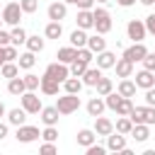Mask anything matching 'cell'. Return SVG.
Segmentation results:
<instances>
[{"label":"cell","instance_id":"47","mask_svg":"<svg viewBox=\"0 0 155 155\" xmlns=\"http://www.w3.org/2000/svg\"><path fill=\"white\" fill-rule=\"evenodd\" d=\"M104 153H107V148H104V145H97V143L87 145V155H104Z\"/></svg>","mask_w":155,"mask_h":155},{"label":"cell","instance_id":"1","mask_svg":"<svg viewBox=\"0 0 155 155\" xmlns=\"http://www.w3.org/2000/svg\"><path fill=\"white\" fill-rule=\"evenodd\" d=\"M128 119H131L133 124H148V126H153V124H155V107H150V104H145V107H133L131 114H128Z\"/></svg>","mask_w":155,"mask_h":155},{"label":"cell","instance_id":"57","mask_svg":"<svg viewBox=\"0 0 155 155\" xmlns=\"http://www.w3.org/2000/svg\"><path fill=\"white\" fill-rule=\"evenodd\" d=\"M63 2H65V5H68V2H70V5H75V0H63Z\"/></svg>","mask_w":155,"mask_h":155},{"label":"cell","instance_id":"29","mask_svg":"<svg viewBox=\"0 0 155 155\" xmlns=\"http://www.w3.org/2000/svg\"><path fill=\"white\" fill-rule=\"evenodd\" d=\"M0 73H2V78H17L19 75V65L17 63H12V61H5L2 65H0Z\"/></svg>","mask_w":155,"mask_h":155},{"label":"cell","instance_id":"10","mask_svg":"<svg viewBox=\"0 0 155 155\" xmlns=\"http://www.w3.org/2000/svg\"><path fill=\"white\" fill-rule=\"evenodd\" d=\"M124 148H126V138H124V133H119V131L114 133V131H111V133L107 136V150H111V153H121Z\"/></svg>","mask_w":155,"mask_h":155},{"label":"cell","instance_id":"23","mask_svg":"<svg viewBox=\"0 0 155 155\" xmlns=\"http://www.w3.org/2000/svg\"><path fill=\"white\" fill-rule=\"evenodd\" d=\"M63 90H65V92H70V94H80V90H82V80H80V78H75V75H73V78L68 75V78L63 80Z\"/></svg>","mask_w":155,"mask_h":155},{"label":"cell","instance_id":"2","mask_svg":"<svg viewBox=\"0 0 155 155\" xmlns=\"http://www.w3.org/2000/svg\"><path fill=\"white\" fill-rule=\"evenodd\" d=\"M92 19H94V29H97V34H107V31H111V15L104 10V7H97V10H92Z\"/></svg>","mask_w":155,"mask_h":155},{"label":"cell","instance_id":"37","mask_svg":"<svg viewBox=\"0 0 155 155\" xmlns=\"http://www.w3.org/2000/svg\"><path fill=\"white\" fill-rule=\"evenodd\" d=\"M131 109H133V102H131V97H121V102L116 104V109H114V111H116L119 116H128V114H131Z\"/></svg>","mask_w":155,"mask_h":155},{"label":"cell","instance_id":"33","mask_svg":"<svg viewBox=\"0 0 155 155\" xmlns=\"http://www.w3.org/2000/svg\"><path fill=\"white\" fill-rule=\"evenodd\" d=\"M119 94H121V97H133V94H136V82H131L128 78H124V80L119 82Z\"/></svg>","mask_w":155,"mask_h":155},{"label":"cell","instance_id":"49","mask_svg":"<svg viewBox=\"0 0 155 155\" xmlns=\"http://www.w3.org/2000/svg\"><path fill=\"white\" fill-rule=\"evenodd\" d=\"M145 104H150V107H155V85L145 90Z\"/></svg>","mask_w":155,"mask_h":155},{"label":"cell","instance_id":"32","mask_svg":"<svg viewBox=\"0 0 155 155\" xmlns=\"http://www.w3.org/2000/svg\"><path fill=\"white\" fill-rule=\"evenodd\" d=\"M90 68V63L87 61H82V58H75L73 63H70V75H75V78H82V73Z\"/></svg>","mask_w":155,"mask_h":155},{"label":"cell","instance_id":"52","mask_svg":"<svg viewBox=\"0 0 155 155\" xmlns=\"http://www.w3.org/2000/svg\"><path fill=\"white\" fill-rule=\"evenodd\" d=\"M7 136V124H0V140Z\"/></svg>","mask_w":155,"mask_h":155},{"label":"cell","instance_id":"7","mask_svg":"<svg viewBox=\"0 0 155 155\" xmlns=\"http://www.w3.org/2000/svg\"><path fill=\"white\" fill-rule=\"evenodd\" d=\"M126 34H128V39H133V41H143L145 39V24L140 22V19H131L128 24H126Z\"/></svg>","mask_w":155,"mask_h":155},{"label":"cell","instance_id":"21","mask_svg":"<svg viewBox=\"0 0 155 155\" xmlns=\"http://www.w3.org/2000/svg\"><path fill=\"white\" fill-rule=\"evenodd\" d=\"M131 136H133V140H138V143H145V140L150 138L148 124H133V128H131Z\"/></svg>","mask_w":155,"mask_h":155},{"label":"cell","instance_id":"45","mask_svg":"<svg viewBox=\"0 0 155 155\" xmlns=\"http://www.w3.org/2000/svg\"><path fill=\"white\" fill-rule=\"evenodd\" d=\"M78 58H82V61H87V63H90V61L94 58V53H92L87 46H82V48H78Z\"/></svg>","mask_w":155,"mask_h":155},{"label":"cell","instance_id":"18","mask_svg":"<svg viewBox=\"0 0 155 155\" xmlns=\"http://www.w3.org/2000/svg\"><path fill=\"white\" fill-rule=\"evenodd\" d=\"M114 68H116V75L119 78H131V73H133V63L128 58H119L114 63Z\"/></svg>","mask_w":155,"mask_h":155},{"label":"cell","instance_id":"48","mask_svg":"<svg viewBox=\"0 0 155 155\" xmlns=\"http://www.w3.org/2000/svg\"><path fill=\"white\" fill-rule=\"evenodd\" d=\"M143 24H145V31H148V34H153V36H155V15H148V17H145V22H143Z\"/></svg>","mask_w":155,"mask_h":155},{"label":"cell","instance_id":"53","mask_svg":"<svg viewBox=\"0 0 155 155\" xmlns=\"http://www.w3.org/2000/svg\"><path fill=\"white\" fill-rule=\"evenodd\" d=\"M116 2H119V5H121V7H131V5H133V2H136V0H116Z\"/></svg>","mask_w":155,"mask_h":155},{"label":"cell","instance_id":"54","mask_svg":"<svg viewBox=\"0 0 155 155\" xmlns=\"http://www.w3.org/2000/svg\"><path fill=\"white\" fill-rule=\"evenodd\" d=\"M5 63V46H0V65Z\"/></svg>","mask_w":155,"mask_h":155},{"label":"cell","instance_id":"44","mask_svg":"<svg viewBox=\"0 0 155 155\" xmlns=\"http://www.w3.org/2000/svg\"><path fill=\"white\" fill-rule=\"evenodd\" d=\"M17 56H19V53H17V46H10V44H7V46H5V61H17Z\"/></svg>","mask_w":155,"mask_h":155},{"label":"cell","instance_id":"50","mask_svg":"<svg viewBox=\"0 0 155 155\" xmlns=\"http://www.w3.org/2000/svg\"><path fill=\"white\" fill-rule=\"evenodd\" d=\"M75 5H78L80 10H90V7L94 5V0H75Z\"/></svg>","mask_w":155,"mask_h":155},{"label":"cell","instance_id":"3","mask_svg":"<svg viewBox=\"0 0 155 155\" xmlns=\"http://www.w3.org/2000/svg\"><path fill=\"white\" fill-rule=\"evenodd\" d=\"M56 109H58V114H73V111H78V109H80V97H78V94L65 92L63 97H58Z\"/></svg>","mask_w":155,"mask_h":155},{"label":"cell","instance_id":"43","mask_svg":"<svg viewBox=\"0 0 155 155\" xmlns=\"http://www.w3.org/2000/svg\"><path fill=\"white\" fill-rule=\"evenodd\" d=\"M140 63H143V68H145V70H153V73H155V53H145Z\"/></svg>","mask_w":155,"mask_h":155},{"label":"cell","instance_id":"24","mask_svg":"<svg viewBox=\"0 0 155 155\" xmlns=\"http://www.w3.org/2000/svg\"><path fill=\"white\" fill-rule=\"evenodd\" d=\"M75 19H78V27H80V29H92V24H94V19H92V10H80Z\"/></svg>","mask_w":155,"mask_h":155},{"label":"cell","instance_id":"19","mask_svg":"<svg viewBox=\"0 0 155 155\" xmlns=\"http://www.w3.org/2000/svg\"><path fill=\"white\" fill-rule=\"evenodd\" d=\"M41 121L46 126H56L58 124V109L56 107H41Z\"/></svg>","mask_w":155,"mask_h":155},{"label":"cell","instance_id":"15","mask_svg":"<svg viewBox=\"0 0 155 155\" xmlns=\"http://www.w3.org/2000/svg\"><path fill=\"white\" fill-rule=\"evenodd\" d=\"M114 63H116V56L111 53V51H99L97 53V68H102V70H107V68H114Z\"/></svg>","mask_w":155,"mask_h":155},{"label":"cell","instance_id":"28","mask_svg":"<svg viewBox=\"0 0 155 155\" xmlns=\"http://www.w3.org/2000/svg\"><path fill=\"white\" fill-rule=\"evenodd\" d=\"M70 46H75V48H82V46H87V34H85V29H75L73 34H70Z\"/></svg>","mask_w":155,"mask_h":155},{"label":"cell","instance_id":"59","mask_svg":"<svg viewBox=\"0 0 155 155\" xmlns=\"http://www.w3.org/2000/svg\"><path fill=\"white\" fill-rule=\"evenodd\" d=\"M0 24H2V15H0Z\"/></svg>","mask_w":155,"mask_h":155},{"label":"cell","instance_id":"39","mask_svg":"<svg viewBox=\"0 0 155 155\" xmlns=\"http://www.w3.org/2000/svg\"><path fill=\"white\" fill-rule=\"evenodd\" d=\"M41 138H44V140H51V143L58 140V128H56V126H46V128L41 131Z\"/></svg>","mask_w":155,"mask_h":155},{"label":"cell","instance_id":"9","mask_svg":"<svg viewBox=\"0 0 155 155\" xmlns=\"http://www.w3.org/2000/svg\"><path fill=\"white\" fill-rule=\"evenodd\" d=\"M145 53H148V48L143 46V41H133V46H128L124 51V58H128L131 63H136V61H143Z\"/></svg>","mask_w":155,"mask_h":155},{"label":"cell","instance_id":"5","mask_svg":"<svg viewBox=\"0 0 155 155\" xmlns=\"http://www.w3.org/2000/svg\"><path fill=\"white\" fill-rule=\"evenodd\" d=\"M22 7H19V2H7L5 5V10H2V22L5 24H19V19H22Z\"/></svg>","mask_w":155,"mask_h":155},{"label":"cell","instance_id":"42","mask_svg":"<svg viewBox=\"0 0 155 155\" xmlns=\"http://www.w3.org/2000/svg\"><path fill=\"white\" fill-rule=\"evenodd\" d=\"M19 7H22V12H36V7H39V0H19Z\"/></svg>","mask_w":155,"mask_h":155},{"label":"cell","instance_id":"27","mask_svg":"<svg viewBox=\"0 0 155 155\" xmlns=\"http://www.w3.org/2000/svg\"><path fill=\"white\" fill-rule=\"evenodd\" d=\"M104 109H107V104H104V99H99V97H92V99L87 102V114H90V116H99Z\"/></svg>","mask_w":155,"mask_h":155},{"label":"cell","instance_id":"34","mask_svg":"<svg viewBox=\"0 0 155 155\" xmlns=\"http://www.w3.org/2000/svg\"><path fill=\"white\" fill-rule=\"evenodd\" d=\"M24 44H27V48H29L31 53H39V51H44V39H41L39 34H36V36H27V41H24Z\"/></svg>","mask_w":155,"mask_h":155},{"label":"cell","instance_id":"35","mask_svg":"<svg viewBox=\"0 0 155 155\" xmlns=\"http://www.w3.org/2000/svg\"><path fill=\"white\" fill-rule=\"evenodd\" d=\"M34 63H36V58H34V53H31V51H27V53H22V56L17 58V65H19V68H24V70H31V68H34Z\"/></svg>","mask_w":155,"mask_h":155},{"label":"cell","instance_id":"20","mask_svg":"<svg viewBox=\"0 0 155 155\" xmlns=\"http://www.w3.org/2000/svg\"><path fill=\"white\" fill-rule=\"evenodd\" d=\"M27 121V111L22 109V107H17V109H10L7 111V124H12V126H22Z\"/></svg>","mask_w":155,"mask_h":155},{"label":"cell","instance_id":"58","mask_svg":"<svg viewBox=\"0 0 155 155\" xmlns=\"http://www.w3.org/2000/svg\"><path fill=\"white\" fill-rule=\"evenodd\" d=\"M94 2H102V5H104V2H109V0H94Z\"/></svg>","mask_w":155,"mask_h":155},{"label":"cell","instance_id":"55","mask_svg":"<svg viewBox=\"0 0 155 155\" xmlns=\"http://www.w3.org/2000/svg\"><path fill=\"white\" fill-rule=\"evenodd\" d=\"M5 114H7V109H5V104L0 102V116H5Z\"/></svg>","mask_w":155,"mask_h":155},{"label":"cell","instance_id":"8","mask_svg":"<svg viewBox=\"0 0 155 155\" xmlns=\"http://www.w3.org/2000/svg\"><path fill=\"white\" fill-rule=\"evenodd\" d=\"M46 75H51L53 80H58V82L63 85V80L70 75V68H68L65 63H61V61H58V63H51V65L46 68Z\"/></svg>","mask_w":155,"mask_h":155},{"label":"cell","instance_id":"51","mask_svg":"<svg viewBox=\"0 0 155 155\" xmlns=\"http://www.w3.org/2000/svg\"><path fill=\"white\" fill-rule=\"evenodd\" d=\"M7 44H10V31L0 29V46H7Z\"/></svg>","mask_w":155,"mask_h":155},{"label":"cell","instance_id":"40","mask_svg":"<svg viewBox=\"0 0 155 155\" xmlns=\"http://www.w3.org/2000/svg\"><path fill=\"white\" fill-rule=\"evenodd\" d=\"M22 80H24V87H27V90H36V87H39V80H41V78H36V75L27 73V75H24Z\"/></svg>","mask_w":155,"mask_h":155},{"label":"cell","instance_id":"30","mask_svg":"<svg viewBox=\"0 0 155 155\" xmlns=\"http://www.w3.org/2000/svg\"><path fill=\"white\" fill-rule=\"evenodd\" d=\"M44 34H46V39H61V34H63L61 22H48L46 29H44Z\"/></svg>","mask_w":155,"mask_h":155},{"label":"cell","instance_id":"6","mask_svg":"<svg viewBox=\"0 0 155 155\" xmlns=\"http://www.w3.org/2000/svg\"><path fill=\"white\" fill-rule=\"evenodd\" d=\"M17 140L19 143H31V140H36L39 136H41V131L36 128V126H27V124H22V126H17Z\"/></svg>","mask_w":155,"mask_h":155},{"label":"cell","instance_id":"11","mask_svg":"<svg viewBox=\"0 0 155 155\" xmlns=\"http://www.w3.org/2000/svg\"><path fill=\"white\" fill-rule=\"evenodd\" d=\"M65 15H68L65 2H51L48 5V19L51 22H61V19H65Z\"/></svg>","mask_w":155,"mask_h":155},{"label":"cell","instance_id":"56","mask_svg":"<svg viewBox=\"0 0 155 155\" xmlns=\"http://www.w3.org/2000/svg\"><path fill=\"white\" fill-rule=\"evenodd\" d=\"M140 2H143V5H153L155 0H140Z\"/></svg>","mask_w":155,"mask_h":155},{"label":"cell","instance_id":"4","mask_svg":"<svg viewBox=\"0 0 155 155\" xmlns=\"http://www.w3.org/2000/svg\"><path fill=\"white\" fill-rule=\"evenodd\" d=\"M19 99H22V109L27 111V114H39L41 111V99L34 94V90H27L24 94H19Z\"/></svg>","mask_w":155,"mask_h":155},{"label":"cell","instance_id":"25","mask_svg":"<svg viewBox=\"0 0 155 155\" xmlns=\"http://www.w3.org/2000/svg\"><path fill=\"white\" fill-rule=\"evenodd\" d=\"M87 48H90L92 53H99V51H104V48H107V41L102 39V34L87 36Z\"/></svg>","mask_w":155,"mask_h":155},{"label":"cell","instance_id":"16","mask_svg":"<svg viewBox=\"0 0 155 155\" xmlns=\"http://www.w3.org/2000/svg\"><path fill=\"white\" fill-rule=\"evenodd\" d=\"M99 78H102V68H87V70L82 73V85L94 87V85L99 82Z\"/></svg>","mask_w":155,"mask_h":155},{"label":"cell","instance_id":"12","mask_svg":"<svg viewBox=\"0 0 155 155\" xmlns=\"http://www.w3.org/2000/svg\"><path fill=\"white\" fill-rule=\"evenodd\" d=\"M155 85V73L153 70H140V73H136V87H143V90H148V87H153Z\"/></svg>","mask_w":155,"mask_h":155},{"label":"cell","instance_id":"31","mask_svg":"<svg viewBox=\"0 0 155 155\" xmlns=\"http://www.w3.org/2000/svg\"><path fill=\"white\" fill-rule=\"evenodd\" d=\"M24 41H27V31L15 24V29L10 31V44H12V46H19V44H24Z\"/></svg>","mask_w":155,"mask_h":155},{"label":"cell","instance_id":"41","mask_svg":"<svg viewBox=\"0 0 155 155\" xmlns=\"http://www.w3.org/2000/svg\"><path fill=\"white\" fill-rule=\"evenodd\" d=\"M104 97H107L104 104H107L109 109H116V104L121 102V94H119V92H109V94H104Z\"/></svg>","mask_w":155,"mask_h":155},{"label":"cell","instance_id":"46","mask_svg":"<svg viewBox=\"0 0 155 155\" xmlns=\"http://www.w3.org/2000/svg\"><path fill=\"white\" fill-rule=\"evenodd\" d=\"M56 150H58V148H56V145H53L51 140H46V143H44V145L39 148V153H41V155H53Z\"/></svg>","mask_w":155,"mask_h":155},{"label":"cell","instance_id":"13","mask_svg":"<svg viewBox=\"0 0 155 155\" xmlns=\"http://www.w3.org/2000/svg\"><path fill=\"white\" fill-rule=\"evenodd\" d=\"M39 87H41V92H44V94H58L61 82H58V80H53L51 75H46V73H44V78L39 80Z\"/></svg>","mask_w":155,"mask_h":155},{"label":"cell","instance_id":"38","mask_svg":"<svg viewBox=\"0 0 155 155\" xmlns=\"http://www.w3.org/2000/svg\"><path fill=\"white\" fill-rule=\"evenodd\" d=\"M114 128H116L119 133H124V136H126V133H131V128H133V121H131L128 116H121V119L114 124Z\"/></svg>","mask_w":155,"mask_h":155},{"label":"cell","instance_id":"22","mask_svg":"<svg viewBox=\"0 0 155 155\" xmlns=\"http://www.w3.org/2000/svg\"><path fill=\"white\" fill-rule=\"evenodd\" d=\"M94 140H97V133H94V128H82V131H78V145L87 148V145H92Z\"/></svg>","mask_w":155,"mask_h":155},{"label":"cell","instance_id":"14","mask_svg":"<svg viewBox=\"0 0 155 155\" xmlns=\"http://www.w3.org/2000/svg\"><path fill=\"white\" fill-rule=\"evenodd\" d=\"M111 131H114V124H111L107 116H102V114L94 116V133H97V136H109Z\"/></svg>","mask_w":155,"mask_h":155},{"label":"cell","instance_id":"17","mask_svg":"<svg viewBox=\"0 0 155 155\" xmlns=\"http://www.w3.org/2000/svg\"><path fill=\"white\" fill-rule=\"evenodd\" d=\"M61 63H65V65H70L75 58H78V48L75 46H65V48H58V56H56Z\"/></svg>","mask_w":155,"mask_h":155},{"label":"cell","instance_id":"26","mask_svg":"<svg viewBox=\"0 0 155 155\" xmlns=\"http://www.w3.org/2000/svg\"><path fill=\"white\" fill-rule=\"evenodd\" d=\"M7 92H10V94H15V97L24 94V92H27L24 80H22V78H10V82H7Z\"/></svg>","mask_w":155,"mask_h":155},{"label":"cell","instance_id":"36","mask_svg":"<svg viewBox=\"0 0 155 155\" xmlns=\"http://www.w3.org/2000/svg\"><path fill=\"white\" fill-rule=\"evenodd\" d=\"M94 87H97V94H99V97H104V94H109V92L114 90V82H111L109 78H104V75H102V78H99V82H97Z\"/></svg>","mask_w":155,"mask_h":155}]
</instances>
